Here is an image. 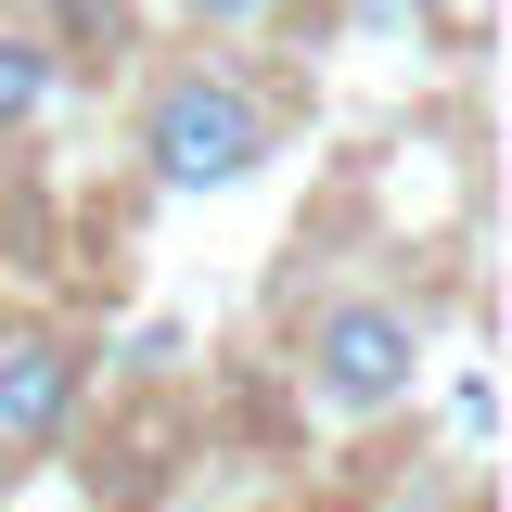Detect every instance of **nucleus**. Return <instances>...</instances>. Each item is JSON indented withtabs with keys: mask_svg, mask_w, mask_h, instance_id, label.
Returning a JSON list of instances; mask_svg holds the SVG:
<instances>
[{
	"mask_svg": "<svg viewBox=\"0 0 512 512\" xmlns=\"http://www.w3.org/2000/svg\"><path fill=\"white\" fill-rule=\"evenodd\" d=\"M64 64L77 52H128V0H52V26H39Z\"/></svg>",
	"mask_w": 512,
	"mask_h": 512,
	"instance_id": "5",
	"label": "nucleus"
},
{
	"mask_svg": "<svg viewBox=\"0 0 512 512\" xmlns=\"http://www.w3.org/2000/svg\"><path fill=\"white\" fill-rule=\"evenodd\" d=\"M295 384H308V410H333V423L397 410L423 384V308H397V295H333V308H308Z\"/></svg>",
	"mask_w": 512,
	"mask_h": 512,
	"instance_id": "2",
	"label": "nucleus"
},
{
	"mask_svg": "<svg viewBox=\"0 0 512 512\" xmlns=\"http://www.w3.org/2000/svg\"><path fill=\"white\" fill-rule=\"evenodd\" d=\"M90 397V359L52 320H0V448H52Z\"/></svg>",
	"mask_w": 512,
	"mask_h": 512,
	"instance_id": "3",
	"label": "nucleus"
},
{
	"mask_svg": "<svg viewBox=\"0 0 512 512\" xmlns=\"http://www.w3.org/2000/svg\"><path fill=\"white\" fill-rule=\"evenodd\" d=\"M282 13H295V0H180V26H192V39H269Z\"/></svg>",
	"mask_w": 512,
	"mask_h": 512,
	"instance_id": "6",
	"label": "nucleus"
},
{
	"mask_svg": "<svg viewBox=\"0 0 512 512\" xmlns=\"http://www.w3.org/2000/svg\"><path fill=\"white\" fill-rule=\"evenodd\" d=\"M269 141H282V116H269V90H256L231 52H180L141 77V167L167 192H231L269 167Z\"/></svg>",
	"mask_w": 512,
	"mask_h": 512,
	"instance_id": "1",
	"label": "nucleus"
},
{
	"mask_svg": "<svg viewBox=\"0 0 512 512\" xmlns=\"http://www.w3.org/2000/svg\"><path fill=\"white\" fill-rule=\"evenodd\" d=\"M436 0H359V26H423Z\"/></svg>",
	"mask_w": 512,
	"mask_h": 512,
	"instance_id": "7",
	"label": "nucleus"
},
{
	"mask_svg": "<svg viewBox=\"0 0 512 512\" xmlns=\"http://www.w3.org/2000/svg\"><path fill=\"white\" fill-rule=\"evenodd\" d=\"M52 90H64V52L39 39V13H0V141L52 116Z\"/></svg>",
	"mask_w": 512,
	"mask_h": 512,
	"instance_id": "4",
	"label": "nucleus"
}]
</instances>
